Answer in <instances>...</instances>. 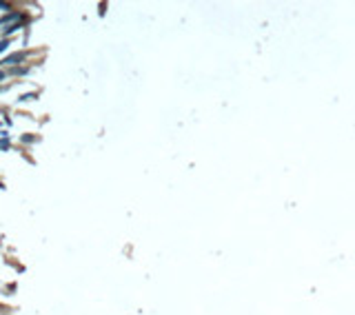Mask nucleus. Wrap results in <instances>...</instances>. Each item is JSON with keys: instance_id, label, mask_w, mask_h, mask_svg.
<instances>
[{"instance_id": "39448f33", "label": "nucleus", "mask_w": 355, "mask_h": 315, "mask_svg": "<svg viewBox=\"0 0 355 315\" xmlns=\"http://www.w3.org/2000/svg\"><path fill=\"white\" fill-rule=\"evenodd\" d=\"M0 9H9V4H4V2H0Z\"/></svg>"}, {"instance_id": "20e7f679", "label": "nucleus", "mask_w": 355, "mask_h": 315, "mask_svg": "<svg viewBox=\"0 0 355 315\" xmlns=\"http://www.w3.org/2000/svg\"><path fill=\"white\" fill-rule=\"evenodd\" d=\"M31 98H34V93H25V96H22V98H20V102H29V100H31Z\"/></svg>"}, {"instance_id": "f03ea898", "label": "nucleus", "mask_w": 355, "mask_h": 315, "mask_svg": "<svg viewBox=\"0 0 355 315\" xmlns=\"http://www.w3.org/2000/svg\"><path fill=\"white\" fill-rule=\"evenodd\" d=\"M18 18H20V13H18V11H13V13H7L4 18H0V27H2V25H7V22H13V20H18Z\"/></svg>"}, {"instance_id": "7ed1b4c3", "label": "nucleus", "mask_w": 355, "mask_h": 315, "mask_svg": "<svg viewBox=\"0 0 355 315\" xmlns=\"http://www.w3.org/2000/svg\"><path fill=\"white\" fill-rule=\"evenodd\" d=\"M7 47H9V40H7V38H4L2 42H0V53H2V51H4V49H7Z\"/></svg>"}, {"instance_id": "423d86ee", "label": "nucleus", "mask_w": 355, "mask_h": 315, "mask_svg": "<svg viewBox=\"0 0 355 315\" xmlns=\"http://www.w3.org/2000/svg\"><path fill=\"white\" fill-rule=\"evenodd\" d=\"M0 80H4V73H2V71H0Z\"/></svg>"}, {"instance_id": "f257e3e1", "label": "nucleus", "mask_w": 355, "mask_h": 315, "mask_svg": "<svg viewBox=\"0 0 355 315\" xmlns=\"http://www.w3.org/2000/svg\"><path fill=\"white\" fill-rule=\"evenodd\" d=\"M27 58V53H25V51H22V53H11V56H9V58H4V60H0V64H20L22 62V60H25Z\"/></svg>"}]
</instances>
